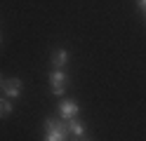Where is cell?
<instances>
[{"mask_svg":"<svg viewBox=\"0 0 146 141\" xmlns=\"http://www.w3.org/2000/svg\"><path fill=\"white\" fill-rule=\"evenodd\" d=\"M45 141H68V127L59 120H45Z\"/></svg>","mask_w":146,"mask_h":141,"instance_id":"obj_1","label":"cell"},{"mask_svg":"<svg viewBox=\"0 0 146 141\" xmlns=\"http://www.w3.org/2000/svg\"><path fill=\"white\" fill-rule=\"evenodd\" d=\"M50 85H52V92L57 94V97H61L64 92H66V85H68V78L64 71H52L50 73Z\"/></svg>","mask_w":146,"mask_h":141,"instance_id":"obj_2","label":"cell"},{"mask_svg":"<svg viewBox=\"0 0 146 141\" xmlns=\"http://www.w3.org/2000/svg\"><path fill=\"white\" fill-rule=\"evenodd\" d=\"M78 103L73 101V99H66V101H61V106H59V113H61V120H71V118H76L78 115Z\"/></svg>","mask_w":146,"mask_h":141,"instance_id":"obj_3","label":"cell"},{"mask_svg":"<svg viewBox=\"0 0 146 141\" xmlns=\"http://www.w3.org/2000/svg\"><path fill=\"white\" fill-rule=\"evenodd\" d=\"M66 61H68V52L64 50V47L52 52V71H61L64 66H66Z\"/></svg>","mask_w":146,"mask_h":141,"instance_id":"obj_4","label":"cell"},{"mask_svg":"<svg viewBox=\"0 0 146 141\" xmlns=\"http://www.w3.org/2000/svg\"><path fill=\"white\" fill-rule=\"evenodd\" d=\"M3 89H5L7 97H19V92H21V80H19V78L5 80V82H3Z\"/></svg>","mask_w":146,"mask_h":141,"instance_id":"obj_5","label":"cell"},{"mask_svg":"<svg viewBox=\"0 0 146 141\" xmlns=\"http://www.w3.org/2000/svg\"><path fill=\"white\" fill-rule=\"evenodd\" d=\"M66 127H68V132L73 136H83L85 134V122H80V120H76V118H71L68 122H66Z\"/></svg>","mask_w":146,"mask_h":141,"instance_id":"obj_6","label":"cell"},{"mask_svg":"<svg viewBox=\"0 0 146 141\" xmlns=\"http://www.w3.org/2000/svg\"><path fill=\"white\" fill-rule=\"evenodd\" d=\"M10 113H12V106H10V101L0 99V118H7Z\"/></svg>","mask_w":146,"mask_h":141,"instance_id":"obj_7","label":"cell"},{"mask_svg":"<svg viewBox=\"0 0 146 141\" xmlns=\"http://www.w3.org/2000/svg\"><path fill=\"white\" fill-rule=\"evenodd\" d=\"M137 5H139L141 12H146V0H137Z\"/></svg>","mask_w":146,"mask_h":141,"instance_id":"obj_8","label":"cell"},{"mask_svg":"<svg viewBox=\"0 0 146 141\" xmlns=\"http://www.w3.org/2000/svg\"><path fill=\"white\" fill-rule=\"evenodd\" d=\"M3 82H5V80H3V78H0V87H3Z\"/></svg>","mask_w":146,"mask_h":141,"instance_id":"obj_9","label":"cell"}]
</instances>
